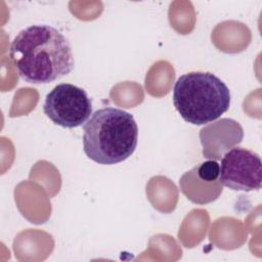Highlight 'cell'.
<instances>
[{"instance_id": "obj_3", "label": "cell", "mask_w": 262, "mask_h": 262, "mask_svg": "<svg viewBox=\"0 0 262 262\" xmlns=\"http://www.w3.org/2000/svg\"><path fill=\"white\" fill-rule=\"evenodd\" d=\"M173 104L185 122L205 125L228 111L230 91L212 73L190 72L177 79L173 89Z\"/></svg>"}, {"instance_id": "obj_2", "label": "cell", "mask_w": 262, "mask_h": 262, "mask_svg": "<svg viewBox=\"0 0 262 262\" xmlns=\"http://www.w3.org/2000/svg\"><path fill=\"white\" fill-rule=\"evenodd\" d=\"M85 155L100 165H115L127 160L138 142L134 117L124 110L103 107L94 112L83 127Z\"/></svg>"}, {"instance_id": "obj_6", "label": "cell", "mask_w": 262, "mask_h": 262, "mask_svg": "<svg viewBox=\"0 0 262 262\" xmlns=\"http://www.w3.org/2000/svg\"><path fill=\"white\" fill-rule=\"evenodd\" d=\"M243 138L242 126L227 118L210 123L200 131L203 156L208 160H220L227 150L239 144Z\"/></svg>"}, {"instance_id": "obj_8", "label": "cell", "mask_w": 262, "mask_h": 262, "mask_svg": "<svg viewBox=\"0 0 262 262\" xmlns=\"http://www.w3.org/2000/svg\"><path fill=\"white\" fill-rule=\"evenodd\" d=\"M198 175L207 181H216L219 179L220 165L215 160H208L195 166Z\"/></svg>"}, {"instance_id": "obj_1", "label": "cell", "mask_w": 262, "mask_h": 262, "mask_svg": "<svg viewBox=\"0 0 262 262\" xmlns=\"http://www.w3.org/2000/svg\"><path fill=\"white\" fill-rule=\"evenodd\" d=\"M9 57L18 76L31 84L51 83L75 67L70 41L49 25H32L21 30L9 46Z\"/></svg>"}, {"instance_id": "obj_7", "label": "cell", "mask_w": 262, "mask_h": 262, "mask_svg": "<svg viewBox=\"0 0 262 262\" xmlns=\"http://www.w3.org/2000/svg\"><path fill=\"white\" fill-rule=\"evenodd\" d=\"M179 186L182 193L190 202L199 205L208 204L217 200L223 190L219 179L216 181H207L201 178L196 173L195 166L181 176Z\"/></svg>"}, {"instance_id": "obj_5", "label": "cell", "mask_w": 262, "mask_h": 262, "mask_svg": "<svg viewBox=\"0 0 262 262\" xmlns=\"http://www.w3.org/2000/svg\"><path fill=\"white\" fill-rule=\"evenodd\" d=\"M220 160L219 181L222 186L242 191L261 188L262 162L256 152L236 146L227 150Z\"/></svg>"}, {"instance_id": "obj_4", "label": "cell", "mask_w": 262, "mask_h": 262, "mask_svg": "<svg viewBox=\"0 0 262 262\" xmlns=\"http://www.w3.org/2000/svg\"><path fill=\"white\" fill-rule=\"evenodd\" d=\"M43 112L55 125L71 129L88 121L92 115V103L84 89L61 83L46 95Z\"/></svg>"}]
</instances>
